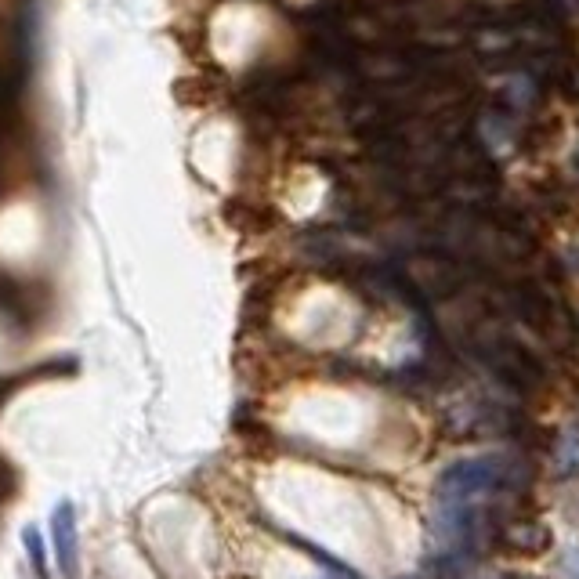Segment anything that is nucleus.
<instances>
[{
  "label": "nucleus",
  "instance_id": "f257e3e1",
  "mask_svg": "<svg viewBox=\"0 0 579 579\" xmlns=\"http://www.w3.org/2000/svg\"><path fill=\"white\" fill-rule=\"evenodd\" d=\"M496 482V460L493 456H471V460H456L438 475L435 489L442 500H471L485 493Z\"/></svg>",
  "mask_w": 579,
  "mask_h": 579
},
{
  "label": "nucleus",
  "instance_id": "f03ea898",
  "mask_svg": "<svg viewBox=\"0 0 579 579\" xmlns=\"http://www.w3.org/2000/svg\"><path fill=\"white\" fill-rule=\"evenodd\" d=\"M51 551H55L62 579H76V554H80V536H76V507L69 500H58L48 518Z\"/></svg>",
  "mask_w": 579,
  "mask_h": 579
},
{
  "label": "nucleus",
  "instance_id": "7ed1b4c3",
  "mask_svg": "<svg viewBox=\"0 0 579 579\" xmlns=\"http://www.w3.org/2000/svg\"><path fill=\"white\" fill-rule=\"evenodd\" d=\"M22 547H26V554H29V569H33V576L51 579V572H48V543H44V536H40L37 525H26V529H22Z\"/></svg>",
  "mask_w": 579,
  "mask_h": 579
},
{
  "label": "nucleus",
  "instance_id": "20e7f679",
  "mask_svg": "<svg viewBox=\"0 0 579 579\" xmlns=\"http://www.w3.org/2000/svg\"><path fill=\"white\" fill-rule=\"evenodd\" d=\"M11 493H15V471L8 464H0V507L8 504Z\"/></svg>",
  "mask_w": 579,
  "mask_h": 579
}]
</instances>
